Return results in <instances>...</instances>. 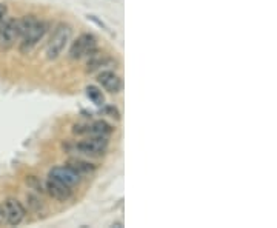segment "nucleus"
<instances>
[{
  "label": "nucleus",
  "instance_id": "obj_3",
  "mask_svg": "<svg viewBox=\"0 0 277 228\" xmlns=\"http://www.w3.org/2000/svg\"><path fill=\"white\" fill-rule=\"evenodd\" d=\"M96 53H99L97 39L90 33H83L73 42L70 48V59L79 60L82 57H90Z\"/></svg>",
  "mask_w": 277,
  "mask_h": 228
},
{
  "label": "nucleus",
  "instance_id": "obj_9",
  "mask_svg": "<svg viewBox=\"0 0 277 228\" xmlns=\"http://www.w3.org/2000/svg\"><path fill=\"white\" fill-rule=\"evenodd\" d=\"M45 188L48 191V194L51 197H54L56 200L59 202H68L71 197H73V190L71 186L65 185L63 182L57 180V179H53V177H48L47 182H45Z\"/></svg>",
  "mask_w": 277,
  "mask_h": 228
},
{
  "label": "nucleus",
  "instance_id": "obj_12",
  "mask_svg": "<svg viewBox=\"0 0 277 228\" xmlns=\"http://www.w3.org/2000/svg\"><path fill=\"white\" fill-rule=\"evenodd\" d=\"M87 97L94 103L96 107H103L105 105V96L102 90L96 85H88L87 87Z\"/></svg>",
  "mask_w": 277,
  "mask_h": 228
},
{
  "label": "nucleus",
  "instance_id": "obj_1",
  "mask_svg": "<svg viewBox=\"0 0 277 228\" xmlns=\"http://www.w3.org/2000/svg\"><path fill=\"white\" fill-rule=\"evenodd\" d=\"M71 33H73V28L67 22H60L56 25L50 42H48V47H47V59L48 60H56L57 57H60V54L63 53V50L67 48V45L70 42Z\"/></svg>",
  "mask_w": 277,
  "mask_h": 228
},
{
  "label": "nucleus",
  "instance_id": "obj_8",
  "mask_svg": "<svg viewBox=\"0 0 277 228\" xmlns=\"http://www.w3.org/2000/svg\"><path fill=\"white\" fill-rule=\"evenodd\" d=\"M97 84L105 90V91H108L111 94H117L123 84H122V79L120 76L113 71V70H103L97 74Z\"/></svg>",
  "mask_w": 277,
  "mask_h": 228
},
{
  "label": "nucleus",
  "instance_id": "obj_2",
  "mask_svg": "<svg viewBox=\"0 0 277 228\" xmlns=\"http://www.w3.org/2000/svg\"><path fill=\"white\" fill-rule=\"evenodd\" d=\"M47 24L44 20H36V22L25 31V34L20 37V44H19V51L20 54H28L33 51V48L40 42L42 37L47 33Z\"/></svg>",
  "mask_w": 277,
  "mask_h": 228
},
{
  "label": "nucleus",
  "instance_id": "obj_5",
  "mask_svg": "<svg viewBox=\"0 0 277 228\" xmlns=\"http://www.w3.org/2000/svg\"><path fill=\"white\" fill-rule=\"evenodd\" d=\"M19 40L17 33V20L7 19L4 25L0 27V51H10Z\"/></svg>",
  "mask_w": 277,
  "mask_h": 228
},
{
  "label": "nucleus",
  "instance_id": "obj_10",
  "mask_svg": "<svg viewBox=\"0 0 277 228\" xmlns=\"http://www.w3.org/2000/svg\"><path fill=\"white\" fill-rule=\"evenodd\" d=\"M48 177H53V179H57V180H60V182H63L65 185H68V186H76V185H79L80 183V179H82V176H79L76 171H73L70 167H54V168H51L50 170V173H48Z\"/></svg>",
  "mask_w": 277,
  "mask_h": 228
},
{
  "label": "nucleus",
  "instance_id": "obj_16",
  "mask_svg": "<svg viewBox=\"0 0 277 228\" xmlns=\"http://www.w3.org/2000/svg\"><path fill=\"white\" fill-rule=\"evenodd\" d=\"M7 223V216H5V206L4 203L0 202V225H5Z\"/></svg>",
  "mask_w": 277,
  "mask_h": 228
},
{
  "label": "nucleus",
  "instance_id": "obj_7",
  "mask_svg": "<svg viewBox=\"0 0 277 228\" xmlns=\"http://www.w3.org/2000/svg\"><path fill=\"white\" fill-rule=\"evenodd\" d=\"M5 206V216H7V223L11 226H17L25 220L27 211L24 208V205L20 203L17 199L14 197H8L4 202Z\"/></svg>",
  "mask_w": 277,
  "mask_h": 228
},
{
  "label": "nucleus",
  "instance_id": "obj_11",
  "mask_svg": "<svg viewBox=\"0 0 277 228\" xmlns=\"http://www.w3.org/2000/svg\"><path fill=\"white\" fill-rule=\"evenodd\" d=\"M67 167H70L73 171H76L79 176H87V174H93L96 171V165L79 159V157H71L67 160Z\"/></svg>",
  "mask_w": 277,
  "mask_h": 228
},
{
  "label": "nucleus",
  "instance_id": "obj_13",
  "mask_svg": "<svg viewBox=\"0 0 277 228\" xmlns=\"http://www.w3.org/2000/svg\"><path fill=\"white\" fill-rule=\"evenodd\" d=\"M103 113L105 114H108L110 117H114V119H120V113H119V110L116 108V107H113V105H108V107H105L103 105Z\"/></svg>",
  "mask_w": 277,
  "mask_h": 228
},
{
  "label": "nucleus",
  "instance_id": "obj_6",
  "mask_svg": "<svg viewBox=\"0 0 277 228\" xmlns=\"http://www.w3.org/2000/svg\"><path fill=\"white\" fill-rule=\"evenodd\" d=\"M74 134H87V136H105L110 137L114 133L113 125H110L106 120H94L87 125H74Z\"/></svg>",
  "mask_w": 277,
  "mask_h": 228
},
{
  "label": "nucleus",
  "instance_id": "obj_15",
  "mask_svg": "<svg viewBox=\"0 0 277 228\" xmlns=\"http://www.w3.org/2000/svg\"><path fill=\"white\" fill-rule=\"evenodd\" d=\"M7 19H8V7L5 4H0V27L4 25Z\"/></svg>",
  "mask_w": 277,
  "mask_h": 228
},
{
  "label": "nucleus",
  "instance_id": "obj_4",
  "mask_svg": "<svg viewBox=\"0 0 277 228\" xmlns=\"http://www.w3.org/2000/svg\"><path fill=\"white\" fill-rule=\"evenodd\" d=\"M108 137L105 136H88L74 145L76 151L87 156H102L108 150Z\"/></svg>",
  "mask_w": 277,
  "mask_h": 228
},
{
  "label": "nucleus",
  "instance_id": "obj_14",
  "mask_svg": "<svg viewBox=\"0 0 277 228\" xmlns=\"http://www.w3.org/2000/svg\"><path fill=\"white\" fill-rule=\"evenodd\" d=\"M87 19H88V20H91V22H94V24H96L97 27H100L102 30H105L106 33H111V31H110V28L106 27V25H105V24L102 22V20H99V19H97L96 16H93V14H88V16H87Z\"/></svg>",
  "mask_w": 277,
  "mask_h": 228
}]
</instances>
